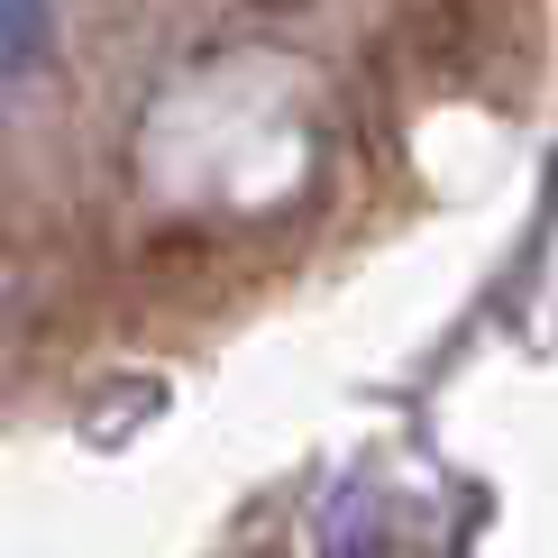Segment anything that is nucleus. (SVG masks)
Here are the masks:
<instances>
[]
</instances>
